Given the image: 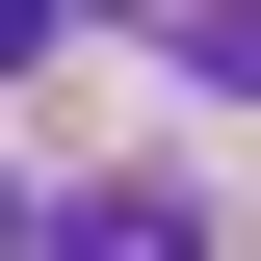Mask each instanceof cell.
<instances>
[{"mask_svg": "<svg viewBox=\"0 0 261 261\" xmlns=\"http://www.w3.org/2000/svg\"><path fill=\"white\" fill-rule=\"evenodd\" d=\"M53 27H79V0H0V79H27V53H53Z\"/></svg>", "mask_w": 261, "mask_h": 261, "instance_id": "3957f363", "label": "cell"}, {"mask_svg": "<svg viewBox=\"0 0 261 261\" xmlns=\"http://www.w3.org/2000/svg\"><path fill=\"white\" fill-rule=\"evenodd\" d=\"M157 53H183L209 105H261V0H183V27H157Z\"/></svg>", "mask_w": 261, "mask_h": 261, "instance_id": "7a4b0ae2", "label": "cell"}, {"mask_svg": "<svg viewBox=\"0 0 261 261\" xmlns=\"http://www.w3.org/2000/svg\"><path fill=\"white\" fill-rule=\"evenodd\" d=\"M27 261H209V209L183 183H79V209H27Z\"/></svg>", "mask_w": 261, "mask_h": 261, "instance_id": "6da1fadb", "label": "cell"}]
</instances>
